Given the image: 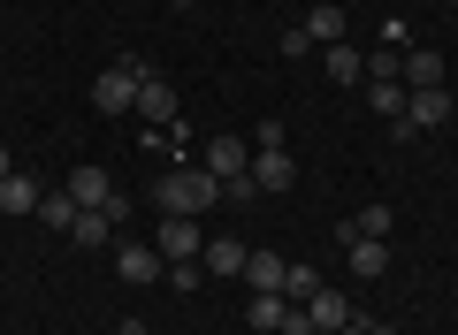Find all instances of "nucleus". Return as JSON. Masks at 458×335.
<instances>
[{
    "label": "nucleus",
    "instance_id": "1",
    "mask_svg": "<svg viewBox=\"0 0 458 335\" xmlns=\"http://www.w3.org/2000/svg\"><path fill=\"white\" fill-rule=\"evenodd\" d=\"M153 198H161V214H191V222H199V214L222 198V183H214L207 168H183V160H168L161 183H153Z\"/></svg>",
    "mask_w": 458,
    "mask_h": 335
},
{
    "label": "nucleus",
    "instance_id": "2",
    "mask_svg": "<svg viewBox=\"0 0 458 335\" xmlns=\"http://www.w3.org/2000/svg\"><path fill=\"white\" fill-rule=\"evenodd\" d=\"M146 77H153V62H146V54H114V62L92 77V107L131 114V107H138V84H146Z\"/></svg>",
    "mask_w": 458,
    "mask_h": 335
},
{
    "label": "nucleus",
    "instance_id": "3",
    "mask_svg": "<svg viewBox=\"0 0 458 335\" xmlns=\"http://www.w3.org/2000/svg\"><path fill=\"white\" fill-rule=\"evenodd\" d=\"M62 191L77 198V206H107L114 222H131V198H123V191L107 183V168H69V183H62Z\"/></svg>",
    "mask_w": 458,
    "mask_h": 335
},
{
    "label": "nucleus",
    "instance_id": "4",
    "mask_svg": "<svg viewBox=\"0 0 458 335\" xmlns=\"http://www.w3.org/2000/svg\"><path fill=\"white\" fill-rule=\"evenodd\" d=\"M199 244H207V229L191 222V214H161V229H153V252L176 267V259H199Z\"/></svg>",
    "mask_w": 458,
    "mask_h": 335
},
{
    "label": "nucleus",
    "instance_id": "5",
    "mask_svg": "<svg viewBox=\"0 0 458 335\" xmlns=\"http://www.w3.org/2000/svg\"><path fill=\"white\" fill-rule=\"evenodd\" d=\"M252 183H260V198L291 191V183H298V160L283 153V145H252Z\"/></svg>",
    "mask_w": 458,
    "mask_h": 335
},
{
    "label": "nucleus",
    "instance_id": "6",
    "mask_svg": "<svg viewBox=\"0 0 458 335\" xmlns=\"http://www.w3.org/2000/svg\"><path fill=\"white\" fill-rule=\"evenodd\" d=\"M114 274H123L131 289H153V282L168 274V259L153 252V244H114Z\"/></svg>",
    "mask_w": 458,
    "mask_h": 335
},
{
    "label": "nucleus",
    "instance_id": "7",
    "mask_svg": "<svg viewBox=\"0 0 458 335\" xmlns=\"http://www.w3.org/2000/svg\"><path fill=\"white\" fill-rule=\"evenodd\" d=\"M451 114H458V99L443 92V84H428V92H405V122H412V130H443Z\"/></svg>",
    "mask_w": 458,
    "mask_h": 335
},
{
    "label": "nucleus",
    "instance_id": "8",
    "mask_svg": "<svg viewBox=\"0 0 458 335\" xmlns=\"http://www.w3.org/2000/svg\"><path fill=\"white\" fill-rule=\"evenodd\" d=\"M199 168H207L214 183H229V176H245V168H252V145H245V138H214Z\"/></svg>",
    "mask_w": 458,
    "mask_h": 335
},
{
    "label": "nucleus",
    "instance_id": "9",
    "mask_svg": "<svg viewBox=\"0 0 458 335\" xmlns=\"http://www.w3.org/2000/svg\"><path fill=\"white\" fill-rule=\"evenodd\" d=\"M298 31H306L313 46H344V38H352V23H344V8H336V0H313Z\"/></svg>",
    "mask_w": 458,
    "mask_h": 335
},
{
    "label": "nucleus",
    "instance_id": "10",
    "mask_svg": "<svg viewBox=\"0 0 458 335\" xmlns=\"http://www.w3.org/2000/svg\"><path fill=\"white\" fill-rule=\"evenodd\" d=\"M245 244H237V237H207V244H199V267H207V274H222V282H237V274H245Z\"/></svg>",
    "mask_w": 458,
    "mask_h": 335
},
{
    "label": "nucleus",
    "instance_id": "11",
    "mask_svg": "<svg viewBox=\"0 0 458 335\" xmlns=\"http://www.w3.org/2000/svg\"><path fill=\"white\" fill-rule=\"evenodd\" d=\"M336 244H344V259H352L360 282H382L390 274V244H375V237H336Z\"/></svg>",
    "mask_w": 458,
    "mask_h": 335
},
{
    "label": "nucleus",
    "instance_id": "12",
    "mask_svg": "<svg viewBox=\"0 0 458 335\" xmlns=\"http://www.w3.org/2000/svg\"><path fill=\"white\" fill-rule=\"evenodd\" d=\"M245 320H252V328H260V335H283V320H291V297H283V289H252Z\"/></svg>",
    "mask_w": 458,
    "mask_h": 335
},
{
    "label": "nucleus",
    "instance_id": "13",
    "mask_svg": "<svg viewBox=\"0 0 458 335\" xmlns=\"http://www.w3.org/2000/svg\"><path fill=\"white\" fill-rule=\"evenodd\" d=\"M306 320H313L321 335H336L344 320H352V297H344V289H313V297H306Z\"/></svg>",
    "mask_w": 458,
    "mask_h": 335
},
{
    "label": "nucleus",
    "instance_id": "14",
    "mask_svg": "<svg viewBox=\"0 0 458 335\" xmlns=\"http://www.w3.org/2000/svg\"><path fill=\"white\" fill-rule=\"evenodd\" d=\"M397 77H405V92H428V84H443V54L436 46H405V69H397Z\"/></svg>",
    "mask_w": 458,
    "mask_h": 335
},
{
    "label": "nucleus",
    "instance_id": "15",
    "mask_svg": "<svg viewBox=\"0 0 458 335\" xmlns=\"http://www.w3.org/2000/svg\"><path fill=\"white\" fill-rule=\"evenodd\" d=\"M114 229H123V222H114L107 206H84V214H77V229H69V244H84V252H99V244H107Z\"/></svg>",
    "mask_w": 458,
    "mask_h": 335
},
{
    "label": "nucleus",
    "instance_id": "16",
    "mask_svg": "<svg viewBox=\"0 0 458 335\" xmlns=\"http://www.w3.org/2000/svg\"><path fill=\"white\" fill-rule=\"evenodd\" d=\"M390 229H397V214H390V206H360L352 222L336 229V237H375V244H390Z\"/></svg>",
    "mask_w": 458,
    "mask_h": 335
},
{
    "label": "nucleus",
    "instance_id": "17",
    "mask_svg": "<svg viewBox=\"0 0 458 335\" xmlns=\"http://www.w3.org/2000/svg\"><path fill=\"white\" fill-rule=\"evenodd\" d=\"M328 77H336L344 92H352V84H367V54L352 46V38H344V46H328Z\"/></svg>",
    "mask_w": 458,
    "mask_h": 335
},
{
    "label": "nucleus",
    "instance_id": "18",
    "mask_svg": "<svg viewBox=\"0 0 458 335\" xmlns=\"http://www.w3.org/2000/svg\"><path fill=\"white\" fill-rule=\"evenodd\" d=\"M138 114H146V122H176V92H168L161 77H146L138 84Z\"/></svg>",
    "mask_w": 458,
    "mask_h": 335
},
{
    "label": "nucleus",
    "instance_id": "19",
    "mask_svg": "<svg viewBox=\"0 0 458 335\" xmlns=\"http://www.w3.org/2000/svg\"><path fill=\"white\" fill-rule=\"evenodd\" d=\"M38 198H47V191H38V183L23 176V168H16L8 183H0V214H38Z\"/></svg>",
    "mask_w": 458,
    "mask_h": 335
},
{
    "label": "nucleus",
    "instance_id": "20",
    "mask_svg": "<svg viewBox=\"0 0 458 335\" xmlns=\"http://www.w3.org/2000/svg\"><path fill=\"white\" fill-rule=\"evenodd\" d=\"M283 274H291V259H283V252H252L245 259V282L252 289H283Z\"/></svg>",
    "mask_w": 458,
    "mask_h": 335
},
{
    "label": "nucleus",
    "instance_id": "21",
    "mask_svg": "<svg viewBox=\"0 0 458 335\" xmlns=\"http://www.w3.org/2000/svg\"><path fill=\"white\" fill-rule=\"evenodd\" d=\"M77 198H69V191H47V198H38V222H47V229H62V237H69V229H77Z\"/></svg>",
    "mask_w": 458,
    "mask_h": 335
},
{
    "label": "nucleus",
    "instance_id": "22",
    "mask_svg": "<svg viewBox=\"0 0 458 335\" xmlns=\"http://www.w3.org/2000/svg\"><path fill=\"white\" fill-rule=\"evenodd\" d=\"M313 289H321V274H313L306 259H291V274H283V297H291V305H306Z\"/></svg>",
    "mask_w": 458,
    "mask_h": 335
},
{
    "label": "nucleus",
    "instance_id": "23",
    "mask_svg": "<svg viewBox=\"0 0 458 335\" xmlns=\"http://www.w3.org/2000/svg\"><path fill=\"white\" fill-rule=\"evenodd\" d=\"M367 107L390 122V114H405V84H367Z\"/></svg>",
    "mask_w": 458,
    "mask_h": 335
},
{
    "label": "nucleus",
    "instance_id": "24",
    "mask_svg": "<svg viewBox=\"0 0 458 335\" xmlns=\"http://www.w3.org/2000/svg\"><path fill=\"white\" fill-rule=\"evenodd\" d=\"M222 198H229V206H252V198H260V183H252V168H245V176H229V183H222Z\"/></svg>",
    "mask_w": 458,
    "mask_h": 335
},
{
    "label": "nucleus",
    "instance_id": "25",
    "mask_svg": "<svg viewBox=\"0 0 458 335\" xmlns=\"http://www.w3.org/2000/svg\"><path fill=\"white\" fill-rule=\"evenodd\" d=\"M199 274H207L199 259H176V267H168V289H199Z\"/></svg>",
    "mask_w": 458,
    "mask_h": 335
},
{
    "label": "nucleus",
    "instance_id": "26",
    "mask_svg": "<svg viewBox=\"0 0 458 335\" xmlns=\"http://www.w3.org/2000/svg\"><path fill=\"white\" fill-rule=\"evenodd\" d=\"M8 176H16V160H8V145H0V183H8Z\"/></svg>",
    "mask_w": 458,
    "mask_h": 335
},
{
    "label": "nucleus",
    "instance_id": "27",
    "mask_svg": "<svg viewBox=\"0 0 458 335\" xmlns=\"http://www.w3.org/2000/svg\"><path fill=\"white\" fill-rule=\"evenodd\" d=\"M336 335H367V320H344V328H336Z\"/></svg>",
    "mask_w": 458,
    "mask_h": 335
},
{
    "label": "nucleus",
    "instance_id": "28",
    "mask_svg": "<svg viewBox=\"0 0 458 335\" xmlns=\"http://www.w3.org/2000/svg\"><path fill=\"white\" fill-rule=\"evenodd\" d=\"M367 335H397V328H382V320H367Z\"/></svg>",
    "mask_w": 458,
    "mask_h": 335
},
{
    "label": "nucleus",
    "instance_id": "29",
    "mask_svg": "<svg viewBox=\"0 0 458 335\" xmlns=\"http://www.w3.org/2000/svg\"><path fill=\"white\" fill-rule=\"evenodd\" d=\"M168 8H191V0H168Z\"/></svg>",
    "mask_w": 458,
    "mask_h": 335
},
{
    "label": "nucleus",
    "instance_id": "30",
    "mask_svg": "<svg viewBox=\"0 0 458 335\" xmlns=\"http://www.w3.org/2000/svg\"><path fill=\"white\" fill-rule=\"evenodd\" d=\"M451 46H458V31H451Z\"/></svg>",
    "mask_w": 458,
    "mask_h": 335
},
{
    "label": "nucleus",
    "instance_id": "31",
    "mask_svg": "<svg viewBox=\"0 0 458 335\" xmlns=\"http://www.w3.org/2000/svg\"><path fill=\"white\" fill-rule=\"evenodd\" d=\"M451 8H458V0H451Z\"/></svg>",
    "mask_w": 458,
    "mask_h": 335
}]
</instances>
